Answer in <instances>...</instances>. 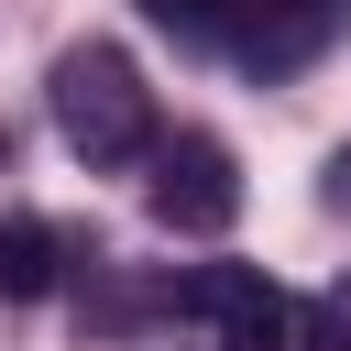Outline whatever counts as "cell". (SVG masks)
<instances>
[{"mask_svg":"<svg viewBox=\"0 0 351 351\" xmlns=\"http://www.w3.org/2000/svg\"><path fill=\"white\" fill-rule=\"evenodd\" d=\"M55 285H66V230H44V219H0V296L33 307V296H55Z\"/></svg>","mask_w":351,"mask_h":351,"instance_id":"cell-5","label":"cell"},{"mask_svg":"<svg viewBox=\"0 0 351 351\" xmlns=\"http://www.w3.org/2000/svg\"><path fill=\"white\" fill-rule=\"evenodd\" d=\"M285 351H351V285H318L285 329Z\"/></svg>","mask_w":351,"mask_h":351,"instance_id":"cell-6","label":"cell"},{"mask_svg":"<svg viewBox=\"0 0 351 351\" xmlns=\"http://www.w3.org/2000/svg\"><path fill=\"white\" fill-rule=\"evenodd\" d=\"M55 132L88 154V165H132L154 154V88L121 44H66L55 55Z\"/></svg>","mask_w":351,"mask_h":351,"instance_id":"cell-1","label":"cell"},{"mask_svg":"<svg viewBox=\"0 0 351 351\" xmlns=\"http://www.w3.org/2000/svg\"><path fill=\"white\" fill-rule=\"evenodd\" d=\"M340 11H351V0H340Z\"/></svg>","mask_w":351,"mask_h":351,"instance_id":"cell-9","label":"cell"},{"mask_svg":"<svg viewBox=\"0 0 351 351\" xmlns=\"http://www.w3.org/2000/svg\"><path fill=\"white\" fill-rule=\"evenodd\" d=\"M340 22V0H241V55L274 77V66H307L318 33Z\"/></svg>","mask_w":351,"mask_h":351,"instance_id":"cell-4","label":"cell"},{"mask_svg":"<svg viewBox=\"0 0 351 351\" xmlns=\"http://www.w3.org/2000/svg\"><path fill=\"white\" fill-rule=\"evenodd\" d=\"M132 11L165 22L176 44H219V33H230V0H132Z\"/></svg>","mask_w":351,"mask_h":351,"instance_id":"cell-7","label":"cell"},{"mask_svg":"<svg viewBox=\"0 0 351 351\" xmlns=\"http://www.w3.org/2000/svg\"><path fill=\"white\" fill-rule=\"evenodd\" d=\"M329 208H351V154H340V165H329Z\"/></svg>","mask_w":351,"mask_h":351,"instance_id":"cell-8","label":"cell"},{"mask_svg":"<svg viewBox=\"0 0 351 351\" xmlns=\"http://www.w3.org/2000/svg\"><path fill=\"white\" fill-rule=\"evenodd\" d=\"M154 219L186 230V241H219V230L241 219V165H230V143H208V132L154 143Z\"/></svg>","mask_w":351,"mask_h":351,"instance_id":"cell-2","label":"cell"},{"mask_svg":"<svg viewBox=\"0 0 351 351\" xmlns=\"http://www.w3.org/2000/svg\"><path fill=\"white\" fill-rule=\"evenodd\" d=\"M176 307H186V318H219L230 351H285V329H296V307H285L274 274H252V263H208V274H186Z\"/></svg>","mask_w":351,"mask_h":351,"instance_id":"cell-3","label":"cell"}]
</instances>
